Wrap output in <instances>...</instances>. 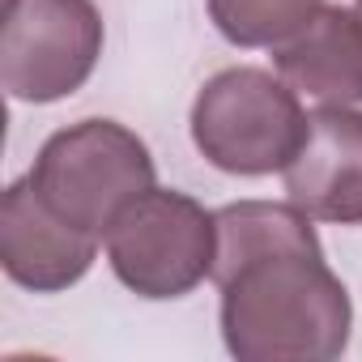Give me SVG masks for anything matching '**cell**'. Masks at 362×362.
<instances>
[{"mask_svg": "<svg viewBox=\"0 0 362 362\" xmlns=\"http://www.w3.org/2000/svg\"><path fill=\"white\" fill-rule=\"evenodd\" d=\"M307 124L298 90L264 69H222L192 103V141L226 175L286 170L307 141Z\"/></svg>", "mask_w": 362, "mask_h": 362, "instance_id": "cell-3", "label": "cell"}, {"mask_svg": "<svg viewBox=\"0 0 362 362\" xmlns=\"http://www.w3.org/2000/svg\"><path fill=\"white\" fill-rule=\"evenodd\" d=\"M273 60L281 81L315 103H362V13L324 5L294 39L273 47Z\"/></svg>", "mask_w": 362, "mask_h": 362, "instance_id": "cell-8", "label": "cell"}, {"mask_svg": "<svg viewBox=\"0 0 362 362\" xmlns=\"http://www.w3.org/2000/svg\"><path fill=\"white\" fill-rule=\"evenodd\" d=\"M222 337L243 362H328L349 345V294L324 264L311 218L290 201L218 209Z\"/></svg>", "mask_w": 362, "mask_h": 362, "instance_id": "cell-1", "label": "cell"}, {"mask_svg": "<svg viewBox=\"0 0 362 362\" xmlns=\"http://www.w3.org/2000/svg\"><path fill=\"white\" fill-rule=\"evenodd\" d=\"M218 214L184 192L149 188L107 230L115 277L141 298H179L214 273Z\"/></svg>", "mask_w": 362, "mask_h": 362, "instance_id": "cell-4", "label": "cell"}, {"mask_svg": "<svg viewBox=\"0 0 362 362\" xmlns=\"http://www.w3.org/2000/svg\"><path fill=\"white\" fill-rule=\"evenodd\" d=\"M35 192L56 218L86 235H107L115 218L153 188V158L115 119H81L47 136L30 170Z\"/></svg>", "mask_w": 362, "mask_h": 362, "instance_id": "cell-2", "label": "cell"}, {"mask_svg": "<svg viewBox=\"0 0 362 362\" xmlns=\"http://www.w3.org/2000/svg\"><path fill=\"white\" fill-rule=\"evenodd\" d=\"M103 56L94 0H5L0 86L18 103H56L86 86Z\"/></svg>", "mask_w": 362, "mask_h": 362, "instance_id": "cell-5", "label": "cell"}, {"mask_svg": "<svg viewBox=\"0 0 362 362\" xmlns=\"http://www.w3.org/2000/svg\"><path fill=\"white\" fill-rule=\"evenodd\" d=\"M320 9L324 0H209L214 26L239 47H281Z\"/></svg>", "mask_w": 362, "mask_h": 362, "instance_id": "cell-9", "label": "cell"}, {"mask_svg": "<svg viewBox=\"0 0 362 362\" xmlns=\"http://www.w3.org/2000/svg\"><path fill=\"white\" fill-rule=\"evenodd\" d=\"M358 13H362V0H358Z\"/></svg>", "mask_w": 362, "mask_h": 362, "instance_id": "cell-10", "label": "cell"}, {"mask_svg": "<svg viewBox=\"0 0 362 362\" xmlns=\"http://www.w3.org/2000/svg\"><path fill=\"white\" fill-rule=\"evenodd\" d=\"M290 201L315 218L337 226L362 222V111L320 103L307 124V141L298 158L281 170Z\"/></svg>", "mask_w": 362, "mask_h": 362, "instance_id": "cell-7", "label": "cell"}, {"mask_svg": "<svg viewBox=\"0 0 362 362\" xmlns=\"http://www.w3.org/2000/svg\"><path fill=\"white\" fill-rule=\"evenodd\" d=\"M94 252L98 239L56 218L47 201L35 192L30 175L5 192L0 201V264L18 286L35 294L69 290L90 273Z\"/></svg>", "mask_w": 362, "mask_h": 362, "instance_id": "cell-6", "label": "cell"}]
</instances>
